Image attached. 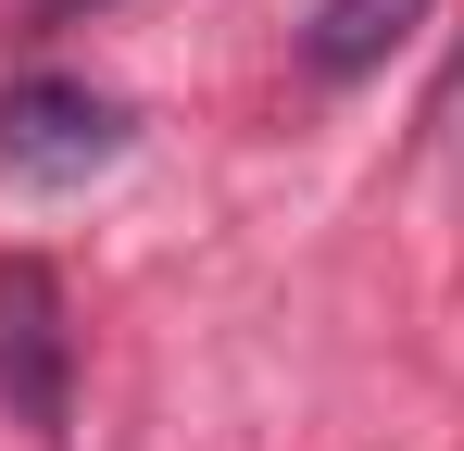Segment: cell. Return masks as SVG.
<instances>
[{
  "mask_svg": "<svg viewBox=\"0 0 464 451\" xmlns=\"http://www.w3.org/2000/svg\"><path fill=\"white\" fill-rule=\"evenodd\" d=\"M0 414L38 451L76 439V326H63V276L38 251H0Z\"/></svg>",
  "mask_w": 464,
  "mask_h": 451,
  "instance_id": "obj_1",
  "label": "cell"
},
{
  "mask_svg": "<svg viewBox=\"0 0 464 451\" xmlns=\"http://www.w3.org/2000/svg\"><path fill=\"white\" fill-rule=\"evenodd\" d=\"M101 163H126V101L88 75H13L0 88V176L13 188H88Z\"/></svg>",
  "mask_w": 464,
  "mask_h": 451,
  "instance_id": "obj_2",
  "label": "cell"
},
{
  "mask_svg": "<svg viewBox=\"0 0 464 451\" xmlns=\"http://www.w3.org/2000/svg\"><path fill=\"white\" fill-rule=\"evenodd\" d=\"M427 25V0H314V25H302V63L326 75V88H352V75H377L401 38Z\"/></svg>",
  "mask_w": 464,
  "mask_h": 451,
  "instance_id": "obj_3",
  "label": "cell"
},
{
  "mask_svg": "<svg viewBox=\"0 0 464 451\" xmlns=\"http://www.w3.org/2000/svg\"><path fill=\"white\" fill-rule=\"evenodd\" d=\"M452 113H464V88H452Z\"/></svg>",
  "mask_w": 464,
  "mask_h": 451,
  "instance_id": "obj_4",
  "label": "cell"
}]
</instances>
